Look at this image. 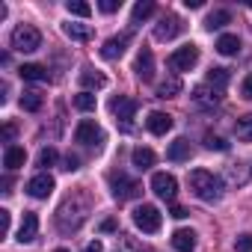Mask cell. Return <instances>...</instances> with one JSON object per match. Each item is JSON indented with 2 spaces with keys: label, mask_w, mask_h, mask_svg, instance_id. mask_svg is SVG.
<instances>
[{
  "label": "cell",
  "mask_w": 252,
  "mask_h": 252,
  "mask_svg": "<svg viewBox=\"0 0 252 252\" xmlns=\"http://www.w3.org/2000/svg\"><path fill=\"white\" fill-rule=\"evenodd\" d=\"M190 190H193V196H199L202 202H220L222 199V178L220 175H214V172H208V169H193L190 172Z\"/></svg>",
  "instance_id": "cell-1"
},
{
  "label": "cell",
  "mask_w": 252,
  "mask_h": 252,
  "mask_svg": "<svg viewBox=\"0 0 252 252\" xmlns=\"http://www.w3.org/2000/svg\"><path fill=\"white\" fill-rule=\"evenodd\" d=\"M9 42H12L15 51H21V54H33V51L42 48V33H39L36 27H30V24H21V27L12 30Z\"/></svg>",
  "instance_id": "cell-2"
},
{
  "label": "cell",
  "mask_w": 252,
  "mask_h": 252,
  "mask_svg": "<svg viewBox=\"0 0 252 252\" xmlns=\"http://www.w3.org/2000/svg\"><path fill=\"white\" fill-rule=\"evenodd\" d=\"M110 190H113V199L128 202V199H137L143 193V184L128 178L125 172H110Z\"/></svg>",
  "instance_id": "cell-3"
},
{
  "label": "cell",
  "mask_w": 252,
  "mask_h": 252,
  "mask_svg": "<svg viewBox=\"0 0 252 252\" xmlns=\"http://www.w3.org/2000/svg\"><path fill=\"white\" fill-rule=\"evenodd\" d=\"M134 222H137L140 231L155 234V231H160V225H163V214H160L155 205H140V208L134 211Z\"/></svg>",
  "instance_id": "cell-4"
},
{
  "label": "cell",
  "mask_w": 252,
  "mask_h": 252,
  "mask_svg": "<svg viewBox=\"0 0 252 252\" xmlns=\"http://www.w3.org/2000/svg\"><path fill=\"white\" fill-rule=\"evenodd\" d=\"M74 140H77L80 146H92V149H98V146L104 143V131L98 128L92 119H83V122H77V128H74Z\"/></svg>",
  "instance_id": "cell-5"
},
{
  "label": "cell",
  "mask_w": 252,
  "mask_h": 252,
  "mask_svg": "<svg viewBox=\"0 0 252 252\" xmlns=\"http://www.w3.org/2000/svg\"><path fill=\"white\" fill-rule=\"evenodd\" d=\"M196 63H199V48L193 42L169 54V68H175V71H190Z\"/></svg>",
  "instance_id": "cell-6"
},
{
  "label": "cell",
  "mask_w": 252,
  "mask_h": 252,
  "mask_svg": "<svg viewBox=\"0 0 252 252\" xmlns=\"http://www.w3.org/2000/svg\"><path fill=\"white\" fill-rule=\"evenodd\" d=\"M137 107H140V104H137L134 98H128V95H119V98L110 101V113H113L116 119H122V128H131V119H134Z\"/></svg>",
  "instance_id": "cell-7"
},
{
  "label": "cell",
  "mask_w": 252,
  "mask_h": 252,
  "mask_svg": "<svg viewBox=\"0 0 252 252\" xmlns=\"http://www.w3.org/2000/svg\"><path fill=\"white\" fill-rule=\"evenodd\" d=\"M152 190H155L160 199L172 202V199L178 196V181H175V175H169V172H155V175H152Z\"/></svg>",
  "instance_id": "cell-8"
},
{
  "label": "cell",
  "mask_w": 252,
  "mask_h": 252,
  "mask_svg": "<svg viewBox=\"0 0 252 252\" xmlns=\"http://www.w3.org/2000/svg\"><path fill=\"white\" fill-rule=\"evenodd\" d=\"M181 30H184V24H181L178 15H163V18L155 24V39H158V42H169V39H175Z\"/></svg>",
  "instance_id": "cell-9"
},
{
  "label": "cell",
  "mask_w": 252,
  "mask_h": 252,
  "mask_svg": "<svg viewBox=\"0 0 252 252\" xmlns=\"http://www.w3.org/2000/svg\"><path fill=\"white\" fill-rule=\"evenodd\" d=\"M54 178L48 175V172H39V175H33L30 181H27V193L33 196V199H48L51 193H54Z\"/></svg>",
  "instance_id": "cell-10"
},
{
  "label": "cell",
  "mask_w": 252,
  "mask_h": 252,
  "mask_svg": "<svg viewBox=\"0 0 252 252\" xmlns=\"http://www.w3.org/2000/svg\"><path fill=\"white\" fill-rule=\"evenodd\" d=\"M128 45H131V33L113 36V39H107V42L101 45V57H104V60H119L125 51H128Z\"/></svg>",
  "instance_id": "cell-11"
},
{
  "label": "cell",
  "mask_w": 252,
  "mask_h": 252,
  "mask_svg": "<svg viewBox=\"0 0 252 252\" xmlns=\"http://www.w3.org/2000/svg\"><path fill=\"white\" fill-rule=\"evenodd\" d=\"M134 71H137V77H140L143 83H149V80L155 77V54H152L149 48H140L137 63H134Z\"/></svg>",
  "instance_id": "cell-12"
},
{
  "label": "cell",
  "mask_w": 252,
  "mask_h": 252,
  "mask_svg": "<svg viewBox=\"0 0 252 252\" xmlns=\"http://www.w3.org/2000/svg\"><path fill=\"white\" fill-rule=\"evenodd\" d=\"M146 128H149L155 137H163V134H169V131H172V116H169V113L155 110V113H149V119H146Z\"/></svg>",
  "instance_id": "cell-13"
},
{
  "label": "cell",
  "mask_w": 252,
  "mask_h": 252,
  "mask_svg": "<svg viewBox=\"0 0 252 252\" xmlns=\"http://www.w3.org/2000/svg\"><path fill=\"white\" fill-rule=\"evenodd\" d=\"M36 234H39V217H36L33 211H24V220H21V225H18V240H21V243H33Z\"/></svg>",
  "instance_id": "cell-14"
},
{
  "label": "cell",
  "mask_w": 252,
  "mask_h": 252,
  "mask_svg": "<svg viewBox=\"0 0 252 252\" xmlns=\"http://www.w3.org/2000/svg\"><path fill=\"white\" fill-rule=\"evenodd\" d=\"M193 101H196L199 107H217V104L222 101V92H217V89H211V86L205 83V86H196V89H193Z\"/></svg>",
  "instance_id": "cell-15"
},
{
  "label": "cell",
  "mask_w": 252,
  "mask_h": 252,
  "mask_svg": "<svg viewBox=\"0 0 252 252\" xmlns=\"http://www.w3.org/2000/svg\"><path fill=\"white\" fill-rule=\"evenodd\" d=\"M190 155H193V149H190V140H184V137H178V140L166 149V158H169L172 163H184V160H190Z\"/></svg>",
  "instance_id": "cell-16"
},
{
  "label": "cell",
  "mask_w": 252,
  "mask_h": 252,
  "mask_svg": "<svg viewBox=\"0 0 252 252\" xmlns=\"http://www.w3.org/2000/svg\"><path fill=\"white\" fill-rule=\"evenodd\" d=\"M172 249L178 252H193L196 249V231L193 228H178L172 234Z\"/></svg>",
  "instance_id": "cell-17"
},
{
  "label": "cell",
  "mask_w": 252,
  "mask_h": 252,
  "mask_svg": "<svg viewBox=\"0 0 252 252\" xmlns=\"http://www.w3.org/2000/svg\"><path fill=\"white\" fill-rule=\"evenodd\" d=\"M24 160H27V152H24L21 146H6V152H3V166H6L9 172H12V169H21Z\"/></svg>",
  "instance_id": "cell-18"
},
{
  "label": "cell",
  "mask_w": 252,
  "mask_h": 252,
  "mask_svg": "<svg viewBox=\"0 0 252 252\" xmlns=\"http://www.w3.org/2000/svg\"><path fill=\"white\" fill-rule=\"evenodd\" d=\"M18 74H21L24 80H33V83L48 80V68H45V65H39V63H24V65L18 68Z\"/></svg>",
  "instance_id": "cell-19"
},
{
  "label": "cell",
  "mask_w": 252,
  "mask_h": 252,
  "mask_svg": "<svg viewBox=\"0 0 252 252\" xmlns=\"http://www.w3.org/2000/svg\"><path fill=\"white\" fill-rule=\"evenodd\" d=\"M80 83H83V92H89V89H104V86H107V77H104L101 71L83 68V71H80Z\"/></svg>",
  "instance_id": "cell-20"
},
{
  "label": "cell",
  "mask_w": 252,
  "mask_h": 252,
  "mask_svg": "<svg viewBox=\"0 0 252 252\" xmlns=\"http://www.w3.org/2000/svg\"><path fill=\"white\" fill-rule=\"evenodd\" d=\"M181 89H184L181 77H178V74H172V77H166V80H160V83H158V98H175Z\"/></svg>",
  "instance_id": "cell-21"
},
{
  "label": "cell",
  "mask_w": 252,
  "mask_h": 252,
  "mask_svg": "<svg viewBox=\"0 0 252 252\" xmlns=\"http://www.w3.org/2000/svg\"><path fill=\"white\" fill-rule=\"evenodd\" d=\"M131 160H134V166H137V169H143V172H146V169H152V166H155L158 155H155L152 149H143V146H140V149H134V152H131Z\"/></svg>",
  "instance_id": "cell-22"
},
{
  "label": "cell",
  "mask_w": 252,
  "mask_h": 252,
  "mask_svg": "<svg viewBox=\"0 0 252 252\" xmlns=\"http://www.w3.org/2000/svg\"><path fill=\"white\" fill-rule=\"evenodd\" d=\"M63 33L74 42H89L92 39V27L89 24H63Z\"/></svg>",
  "instance_id": "cell-23"
},
{
  "label": "cell",
  "mask_w": 252,
  "mask_h": 252,
  "mask_svg": "<svg viewBox=\"0 0 252 252\" xmlns=\"http://www.w3.org/2000/svg\"><path fill=\"white\" fill-rule=\"evenodd\" d=\"M228 80H231V71L228 68H211L208 71V86L217 89V92H222L228 86Z\"/></svg>",
  "instance_id": "cell-24"
},
{
  "label": "cell",
  "mask_w": 252,
  "mask_h": 252,
  "mask_svg": "<svg viewBox=\"0 0 252 252\" xmlns=\"http://www.w3.org/2000/svg\"><path fill=\"white\" fill-rule=\"evenodd\" d=\"M217 51H220L222 57H234V54L240 51V39H237V36H231V33H225V36H220V39H217Z\"/></svg>",
  "instance_id": "cell-25"
},
{
  "label": "cell",
  "mask_w": 252,
  "mask_h": 252,
  "mask_svg": "<svg viewBox=\"0 0 252 252\" xmlns=\"http://www.w3.org/2000/svg\"><path fill=\"white\" fill-rule=\"evenodd\" d=\"M228 21H231V12H228V9H214V12H208L205 27H208V30H220V27H225Z\"/></svg>",
  "instance_id": "cell-26"
},
{
  "label": "cell",
  "mask_w": 252,
  "mask_h": 252,
  "mask_svg": "<svg viewBox=\"0 0 252 252\" xmlns=\"http://www.w3.org/2000/svg\"><path fill=\"white\" fill-rule=\"evenodd\" d=\"M155 15V3H152V0H140V3L131 9V21L134 24H143L146 18H152Z\"/></svg>",
  "instance_id": "cell-27"
},
{
  "label": "cell",
  "mask_w": 252,
  "mask_h": 252,
  "mask_svg": "<svg viewBox=\"0 0 252 252\" xmlns=\"http://www.w3.org/2000/svg\"><path fill=\"white\" fill-rule=\"evenodd\" d=\"M225 178H228L231 184H237V187H240V184H246V181H249V166H246V163H231V166H228V172H225Z\"/></svg>",
  "instance_id": "cell-28"
},
{
  "label": "cell",
  "mask_w": 252,
  "mask_h": 252,
  "mask_svg": "<svg viewBox=\"0 0 252 252\" xmlns=\"http://www.w3.org/2000/svg\"><path fill=\"white\" fill-rule=\"evenodd\" d=\"M21 107H24L27 113H39V110H42V95H39L36 89H27V92L21 95Z\"/></svg>",
  "instance_id": "cell-29"
},
{
  "label": "cell",
  "mask_w": 252,
  "mask_h": 252,
  "mask_svg": "<svg viewBox=\"0 0 252 252\" xmlns=\"http://www.w3.org/2000/svg\"><path fill=\"white\" fill-rule=\"evenodd\" d=\"M234 134H237L240 140H252V113H246V116H240V119H237Z\"/></svg>",
  "instance_id": "cell-30"
},
{
  "label": "cell",
  "mask_w": 252,
  "mask_h": 252,
  "mask_svg": "<svg viewBox=\"0 0 252 252\" xmlns=\"http://www.w3.org/2000/svg\"><path fill=\"white\" fill-rule=\"evenodd\" d=\"M65 9H68V15H77V18H89L92 15V6L83 3V0H68Z\"/></svg>",
  "instance_id": "cell-31"
},
{
  "label": "cell",
  "mask_w": 252,
  "mask_h": 252,
  "mask_svg": "<svg viewBox=\"0 0 252 252\" xmlns=\"http://www.w3.org/2000/svg\"><path fill=\"white\" fill-rule=\"evenodd\" d=\"M74 107L83 110V113L95 110V95H92V92H80V95H74Z\"/></svg>",
  "instance_id": "cell-32"
},
{
  "label": "cell",
  "mask_w": 252,
  "mask_h": 252,
  "mask_svg": "<svg viewBox=\"0 0 252 252\" xmlns=\"http://www.w3.org/2000/svg\"><path fill=\"white\" fill-rule=\"evenodd\" d=\"M205 149H211V152H228V143L222 137H217V134H205Z\"/></svg>",
  "instance_id": "cell-33"
},
{
  "label": "cell",
  "mask_w": 252,
  "mask_h": 252,
  "mask_svg": "<svg viewBox=\"0 0 252 252\" xmlns=\"http://www.w3.org/2000/svg\"><path fill=\"white\" fill-rule=\"evenodd\" d=\"M54 163H57V149H51V146L42 149V152H39V166L48 169V166H54Z\"/></svg>",
  "instance_id": "cell-34"
},
{
  "label": "cell",
  "mask_w": 252,
  "mask_h": 252,
  "mask_svg": "<svg viewBox=\"0 0 252 252\" xmlns=\"http://www.w3.org/2000/svg\"><path fill=\"white\" fill-rule=\"evenodd\" d=\"M9 225H12V214L3 208V211H0V237H6V234H9Z\"/></svg>",
  "instance_id": "cell-35"
},
{
  "label": "cell",
  "mask_w": 252,
  "mask_h": 252,
  "mask_svg": "<svg viewBox=\"0 0 252 252\" xmlns=\"http://www.w3.org/2000/svg\"><path fill=\"white\" fill-rule=\"evenodd\" d=\"M234 249H237V252H252V234H240V237L234 240Z\"/></svg>",
  "instance_id": "cell-36"
},
{
  "label": "cell",
  "mask_w": 252,
  "mask_h": 252,
  "mask_svg": "<svg viewBox=\"0 0 252 252\" xmlns=\"http://www.w3.org/2000/svg\"><path fill=\"white\" fill-rule=\"evenodd\" d=\"M119 6H122L119 0H101V3H98V9H101V12H107V15H110V12H116Z\"/></svg>",
  "instance_id": "cell-37"
},
{
  "label": "cell",
  "mask_w": 252,
  "mask_h": 252,
  "mask_svg": "<svg viewBox=\"0 0 252 252\" xmlns=\"http://www.w3.org/2000/svg\"><path fill=\"white\" fill-rule=\"evenodd\" d=\"M15 134H18V128L9 122V125H3V143H12L15 140Z\"/></svg>",
  "instance_id": "cell-38"
},
{
  "label": "cell",
  "mask_w": 252,
  "mask_h": 252,
  "mask_svg": "<svg viewBox=\"0 0 252 252\" xmlns=\"http://www.w3.org/2000/svg\"><path fill=\"white\" fill-rule=\"evenodd\" d=\"M77 163H80V158H77V155H65V166H63V169L74 172V169H77Z\"/></svg>",
  "instance_id": "cell-39"
},
{
  "label": "cell",
  "mask_w": 252,
  "mask_h": 252,
  "mask_svg": "<svg viewBox=\"0 0 252 252\" xmlns=\"http://www.w3.org/2000/svg\"><path fill=\"white\" fill-rule=\"evenodd\" d=\"M240 92H243V98H249V101H252V74H246V80H243Z\"/></svg>",
  "instance_id": "cell-40"
},
{
  "label": "cell",
  "mask_w": 252,
  "mask_h": 252,
  "mask_svg": "<svg viewBox=\"0 0 252 252\" xmlns=\"http://www.w3.org/2000/svg\"><path fill=\"white\" fill-rule=\"evenodd\" d=\"M169 214H172L175 220H184V217H187V208H181V205H172V211H169Z\"/></svg>",
  "instance_id": "cell-41"
},
{
  "label": "cell",
  "mask_w": 252,
  "mask_h": 252,
  "mask_svg": "<svg viewBox=\"0 0 252 252\" xmlns=\"http://www.w3.org/2000/svg\"><path fill=\"white\" fill-rule=\"evenodd\" d=\"M86 252H104L101 240H92V243H86Z\"/></svg>",
  "instance_id": "cell-42"
},
{
  "label": "cell",
  "mask_w": 252,
  "mask_h": 252,
  "mask_svg": "<svg viewBox=\"0 0 252 252\" xmlns=\"http://www.w3.org/2000/svg\"><path fill=\"white\" fill-rule=\"evenodd\" d=\"M187 9H202V0H184Z\"/></svg>",
  "instance_id": "cell-43"
},
{
  "label": "cell",
  "mask_w": 252,
  "mask_h": 252,
  "mask_svg": "<svg viewBox=\"0 0 252 252\" xmlns=\"http://www.w3.org/2000/svg\"><path fill=\"white\" fill-rule=\"evenodd\" d=\"M113 228H116V222H113V220H104V222H101V231H113Z\"/></svg>",
  "instance_id": "cell-44"
},
{
  "label": "cell",
  "mask_w": 252,
  "mask_h": 252,
  "mask_svg": "<svg viewBox=\"0 0 252 252\" xmlns=\"http://www.w3.org/2000/svg\"><path fill=\"white\" fill-rule=\"evenodd\" d=\"M246 6H249V9H252V0H246Z\"/></svg>",
  "instance_id": "cell-45"
},
{
  "label": "cell",
  "mask_w": 252,
  "mask_h": 252,
  "mask_svg": "<svg viewBox=\"0 0 252 252\" xmlns=\"http://www.w3.org/2000/svg\"><path fill=\"white\" fill-rule=\"evenodd\" d=\"M54 252H68V249H54Z\"/></svg>",
  "instance_id": "cell-46"
}]
</instances>
